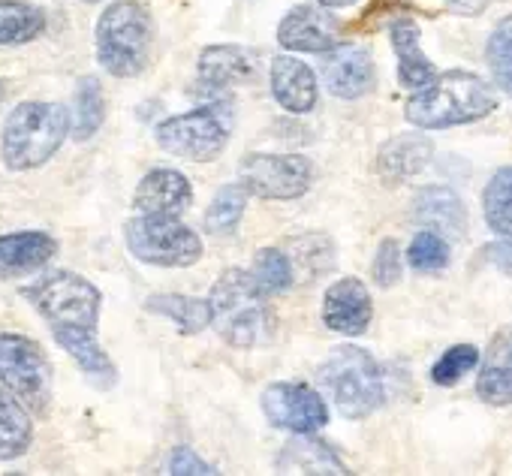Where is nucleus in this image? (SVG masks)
I'll return each mask as SVG.
<instances>
[{
    "label": "nucleus",
    "instance_id": "1",
    "mask_svg": "<svg viewBox=\"0 0 512 476\" xmlns=\"http://www.w3.org/2000/svg\"><path fill=\"white\" fill-rule=\"evenodd\" d=\"M497 109V91L470 70L437 73L425 88L413 91L404 118L416 130H446L473 124Z\"/></svg>",
    "mask_w": 512,
    "mask_h": 476
},
{
    "label": "nucleus",
    "instance_id": "2",
    "mask_svg": "<svg viewBox=\"0 0 512 476\" xmlns=\"http://www.w3.org/2000/svg\"><path fill=\"white\" fill-rule=\"evenodd\" d=\"M73 133V112L52 100L19 103L0 130V157L10 172L46 166Z\"/></svg>",
    "mask_w": 512,
    "mask_h": 476
},
{
    "label": "nucleus",
    "instance_id": "3",
    "mask_svg": "<svg viewBox=\"0 0 512 476\" xmlns=\"http://www.w3.org/2000/svg\"><path fill=\"white\" fill-rule=\"evenodd\" d=\"M97 61L115 79H136L151 64L154 49V19L136 0L109 4L94 31Z\"/></svg>",
    "mask_w": 512,
    "mask_h": 476
},
{
    "label": "nucleus",
    "instance_id": "4",
    "mask_svg": "<svg viewBox=\"0 0 512 476\" xmlns=\"http://www.w3.org/2000/svg\"><path fill=\"white\" fill-rule=\"evenodd\" d=\"M317 383L326 389L335 410L353 422L371 416L386 401V380L377 359L353 344L332 350V356L317 371Z\"/></svg>",
    "mask_w": 512,
    "mask_h": 476
},
{
    "label": "nucleus",
    "instance_id": "5",
    "mask_svg": "<svg viewBox=\"0 0 512 476\" xmlns=\"http://www.w3.org/2000/svg\"><path fill=\"white\" fill-rule=\"evenodd\" d=\"M266 299L250 272L226 269L208 293L214 332L235 350L253 347L266 329Z\"/></svg>",
    "mask_w": 512,
    "mask_h": 476
},
{
    "label": "nucleus",
    "instance_id": "6",
    "mask_svg": "<svg viewBox=\"0 0 512 476\" xmlns=\"http://www.w3.org/2000/svg\"><path fill=\"white\" fill-rule=\"evenodd\" d=\"M232 130H235V109L229 100L217 97L199 109L160 121L154 139L172 157L190 163H208L223 154V148L232 139Z\"/></svg>",
    "mask_w": 512,
    "mask_h": 476
},
{
    "label": "nucleus",
    "instance_id": "7",
    "mask_svg": "<svg viewBox=\"0 0 512 476\" xmlns=\"http://www.w3.org/2000/svg\"><path fill=\"white\" fill-rule=\"evenodd\" d=\"M31 308L49 323V332L58 329H94L100 326L103 296L100 290L76 272H52L22 290Z\"/></svg>",
    "mask_w": 512,
    "mask_h": 476
},
{
    "label": "nucleus",
    "instance_id": "8",
    "mask_svg": "<svg viewBox=\"0 0 512 476\" xmlns=\"http://www.w3.org/2000/svg\"><path fill=\"white\" fill-rule=\"evenodd\" d=\"M127 251L157 269H187L202 257V238L181 220L169 214H139L124 223Z\"/></svg>",
    "mask_w": 512,
    "mask_h": 476
},
{
    "label": "nucleus",
    "instance_id": "9",
    "mask_svg": "<svg viewBox=\"0 0 512 476\" xmlns=\"http://www.w3.org/2000/svg\"><path fill=\"white\" fill-rule=\"evenodd\" d=\"M52 383V359L40 341L19 332H0V386L22 398L31 413L46 416L52 404Z\"/></svg>",
    "mask_w": 512,
    "mask_h": 476
},
{
    "label": "nucleus",
    "instance_id": "10",
    "mask_svg": "<svg viewBox=\"0 0 512 476\" xmlns=\"http://www.w3.org/2000/svg\"><path fill=\"white\" fill-rule=\"evenodd\" d=\"M238 184L260 199H299L314 184V163L302 154H244Z\"/></svg>",
    "mask_w": 512,
    "mask_h": 476
},
{
    "label": "nucleus",
    "instance_id": "11",
    "mask_svg": "<svg viewBox=\"0 0 512 476\" xmlns=\"http://www.w3.org/2000/svg\"><path fill=\"white\" fill-rule=\"evenodd\" d=\"M269 425L290 434H317L329 422V407L320 389L308 383H272L260 398Z\"/></svg>",
    "mask_w": 512,
    "mask_h": 476
},
{
    "label": "nucleus",
    "instance_id": "12",
    "mask_svg": "<svg viewBox=\"0 0 512 476\" xmlns=\"http://www.w3.org/2000/svg\"><path fill=\"white\" fill-rule=\"evenodd\" d=\"M278 43L284 52L299 55H326L341 46L338 22L332 13H326L323 4H302L290 10L278 25Z\"/></svg>",
    "mask_w": 512,
    "mask_h": 476
},
{
    "label": "nucleus",
    "instance_id": "13",
    "mask_svg": "<svg viewBox=\"0 0 512 476\" xmlns=\"http://www.w3.org/2000/svg\"><path fill=\"white\" fill-rule=\"evenodd\" d=\"M323 67V85L338 97V100H359L374 88L377 70H374V58L365 46H353V43H341L338 49L320 55Z\"/></svg>",
    "mask_w": 512,
    "mask_h": 476
},
{
    "label": "nucleus",
    "instance_id": "14",
    "mask_svg": "<svg viewBox=\"0 0 512 476\" xmlns=\"http://www.w3.org/2000/svg\"><path fill=\"white\" fill-rule=\"evenodd\" d=\"M374 317L371 290L359 278H338L323 296V323L338 335H365Z\"/></svg>",
    "mask_w": 512,
    "mask_h": 476
},
{
    "label": "nucleus",
    "instance_id": "15",
    "mask_svg": "<svg viewBox=\"0 0 512 476\" xmlns=\"http://www.w3.org/2000/svg\"><path fill=\"white\" fill-rule=\"evenodd\" d=\"M58 254V242L43 229L0 235V281L28 278L46 269Z\"/></svg>",
    "mask_w": 512,
    "mask_h": 476
},
{
    "label": "nucleus",
    "instance_id": "16",
    "mask_svg": "<svg viewBox=\"0 0 512 476\" xmlns=\"http://www.w3.org/2000/svg\"><path fill=\"white\" fill-rule=\"evenodd\" d=\"M269 82H272V94L278 106L287 109L290 115H308L317 109V100H320L317 73L305 61H299L293 52L272 58Z\"/></svg>",
    "mask_w": 512,
    "mask_h": 476
},
{
    "label": "nucleus",
    "instance_id": "17",
    "mask_svg": "<svg viewBox=\"0 0 512 476\" xmlns=\"http://www.w3.org/2000/svg\"><path fill=\"white\" fill-rule=\"evenodd\" d=\"M193 202V184L184 172L160 166L151 169L136 193H133V208L139 214H169V217H181Z\"/></svg>",
    "mask_w": 512,
    "mask_h": 476
},
{
    "label": "nucleus",
    "instance_id": "18",
    "mask_svg": "<svg viewBox=\"0 0 512 476\" xmlns=\"http://www.w3.org/2000/svg\"><path fill=\"white\" fill-rule=\"evenodd\" d=\"M434 157V145L422 133H401L380 145L377 172L386 184H404L416 178Z\"/></svg>",
    "mask_w": 512,
    "mask_h": 476
},
{
    "label": "nucleus",
    "instance_id": "19",
    "mask_svg": "<svg viewBox=\"0 0 512 476\" xmlns=\"http://www.w3.org/2000/svg\"><path fill=\"white\" fill-rule=\"evenodd\" d=\"M253 73H256V61L241 46H208L202 49L199 64H196L199 85L214 94L244 85L247 79H253Z\"/></svg>",
    "mask_w": 512,
    "mask_h": 476
},
{
    "label": "nucleus",
    "instance_id": "20",
    "mask_svg": "<svg viewBox=\"0 0 512 476\" xmlns=\"http://www.w3.org/2000/svg\"><path fill=\"white\" fill-rule=\"evenodd\" d=\"M389 40H392L395 58H398V82H401V88L404 91L425 88L437 76V70L428 61V55L422 52L419 25L413 19H395L389 25Z\"/></svg>",
    "mask_w": 512,
    "mask_h": 476
},
{
    "label": "nucleus",
    "instance_id": "21",
    "mask_svg": "<svg viewBox=\"0 0 512 476\" xmlns=\"http://www.w3.org/2000/svg\"><path fill=\"white\" fill-rule=\"evenodd\" d=\"M52 338L58 341V347L67 350V356L79 365V371L100 389L115 386L118 380V368L112 362V356L103 350L100 338L94 329H58L52 332Z\"/></svg>",
    "mask_w": 512,
    "mask_h": 476
},
{
    "label": "nucleus",
    "instance_id": "22",
    "mask_svg": "<svg viewBox=\"0 0 512 476\" xmlns=\"http://www.w3.org/2000/svg\"><path fill=\"white\" fill-rule=\"evenodd\" d=\"M413 217L422 223V229H434L446 238H464L467 232L464 202L449 187H425L413 202Z\"/></svg>",
    "mask_w": 512,
    "mask_h": 476
},
{
    "label": "nucleus",
    "instance_id": "23",
    "mask_svg": "<svg viewBox=\"0 0 512 476\" xmlns=\"http://www.w3.org/2000/svg\"><path fill=\"white\" fill-rule=\"evenodd\" d=\"M34 443L31 407L16 398L7 386H0V461L22 458Z\"/></svg>",
    "mask_w": 512,
    "mask_h": 476
},
{
    "label": "nucleus",
    "instance_id": "24",
    "mask_svg": "<svg viewBox=\"0 0 512 476\" xmlns=\"http://www.w3.org/2000/svg\"><path fill=\"white\" fill-rule=\"evenodd\" d=\"M278 467L296 473H350L344 461L332 452V446L317 440L314 434H296V440L284 446Z\"/></svg>",
    "mask_w": 512,
    "mask_h": 476
},
{
    "label": "nucleus",
    "instance_id": "25",
    "mask_svg": "<svg viewBox=\"0 0 512 476\" xmlns=\"http://www.w3.org/2000/svg\"><path fill=\"white\" fill-rule=\"evenodd\" d=\"M145 311L172 320L181 335H199L211 326L208 299H193V296H181V293H157L145 302Z\"/></svg>",
    "mask_w": 512,
    "mask_h": 476
},
{
    "label": "nucleus",
    "instance_id": "26",
    "mask_svg": "<svg viewBox=\"0 0 512 476\" xmlns=\"http://www.w3.org/2000/svg\"><path fill=\"white\" fill-rule=\"evenodd\" d=\"M46 31V13L28 0H0V46H25Z\"/></svg>",
    "mask_w": 512,
    "mask_h": 476
},
{
    "label": "nucleus",
    "instance_id": "27",
    "mask_svg": "<svg viewBox=\"0 0 512 476\" xmlns=\"http://www.w3.org/2000/svg\"><path fill=\"white\" fill-rule=\"evenodd\" d=\"M482 214L497 238L512 242V166L497 169L482 190Z\"/></svg>",
    "mask_w": 512,
    "mask_h": 476
},
{
    "label": "nucleus",
    "instance_id": "28",
    "mask_svg": "<svg viewBox=\"0 0 512 476\" xmlns=\"http://www.w3.org/2000/svg\"><path fill=\"white\" fill-rule=\"evenodd\" d=\"M73 136L79 142H88L106 121V94L100 79L85 76L76 85V97H73Z\"/></svg>",
    "mask_w": 512,
    "mask_h": 476
},
{
    "label": "nucleus",
    "instance_id": "29",
    "mask_svg": "<svg viewBox=\"0 0 512 476\" xmlns=\"http://www.w3.org/2000/svg\"><path fill=\"white\" fill-rule=\"evenodd\" d=\"M250 278H253L256 287L263 290V296H278V293L293 287L296 269H293L290 254H284L281 248H263V251H256V257H253Z\"/></svg>",
    "mask_w": 512,
    "mask_h": 476
},
{
    "label": "nucleus",
    "instance_id": "30",
    "mask_svg": "<svg viewBox=\"0 0 512 476\" xmlns=\"http://www.w3.org/2000/svg\"><path fill=\"white\" fill-rule=\"evenodd\" d=\"M485 58L494 76V85L512 97V16H503L485 46Z\"/></svg>",
    "mask_w": 512,
    "mask_h": 476
},
{
    "label": "nucleus",
    "instance_id": "31",
    "mask_svg": "<svg viewBox=\"0 0 512 476\" xmlns=\"http://www.w3.org/2000/svg\"><path fill=\"white\" fill-rule=\"evenodd\" d=\"M244 193L247 190L241 184H226L214 193V199L205 211V229L211 235H229L238 226V220L244 214V202H247Z\"/></svg>",
    "mask_w": 512,
    "mask_h": 476
},
{
    "label": "nucleus",
    "instance_id": "32",
    "mask_svg": "<svg viewBox=\"0 0 512 476\" xmlns=\"http://www.w3.org/2000/svg\"><path fill=\"white\" fill-rule=\"evenodd\" d=\"M407 263L413 272L431 275V272H443L449 266V242L446 235L434 232V229H419L413 235V242L407 248Z\"/></svg>",
    "mask_w": 512,
    "mask_h": 476
},
{
    "label": "nucleus",
    "instance_id": "33",
    "mask_svg": "<svg viewBox=\"0 0 512 476\" xmlns=\"http://www.w3.org/2000/svg\"><path fill=\"white\" fill-rule=\"evenodd\" d=\"M476 398L491 407L512 404V365L485 353L482 371L476 377Z\"/></svg>",
    "mask_w": 512,
    "mask_h": 476
},
{
    "label": "nucleus",
    "instance_id": "34",
    "mask_svg": "<svg viewBox=\"0 0 512 476\" xmlns=\"http://www.w3.org/2000/svg\"><path fill=\"white\" fill-rule=\"evenodd\" d=\"M479 362H482L479 347H473V344H455V347H449V350L434 362L431 380H434L437 386H455V383H461V377L470 374Z\"/></svg>",
    "mask_w": 512,
    "mask_h": 476
},
{
    "label": "nucleus",
    "instance_id": "35",
    "mask_svg": "<svg viewBox=\"0 0 512 476\" xmlns=\"http://www.w3.org/2000/svg\"><path fill=\"white\" fill-rule=\"evenodd\" d=\"M371 275H374V281H377L380 287H386V290L398 284V278H401V248H398L395 238H386V242H380Z\"/></svg>",
    "mask_w": 512,
    "mask_h": 476
},
{
    "label": "nucleus",
    "instance_id": "36",
    "mask_svg": "<svg viewBox=\"0 0 512 476\" xmlns=\"http://www.w3.org/2000/svg\"><path fill=\"white\" fill-rule=\"evenodd\" d=\"M166 473H175V476H211V473H217L208 461H202L190 446H178V449H172V455H169V461H166Z\"/></svg>",
    "mask_w": 512,
    "mask_h": 476
},
{
    "label": "nucleus",
    "instance_id": "37",
    "mask_svg": "<svg viewBox=\"0 0 512 476\" xmlns=\"http://www.w3.org/2000/svg\"><path fill=\"white\" fill-rule=\"evenodd\" d=\"M482 254H485V260H488V263H494L500 272L512 275V242H509V238H497V242H494V245H488Z\"/></svg>",
    "mask_w": 512,
    "mask_h": 476
},
{
    "label": "nucleus",
    "instance_id": "38",
    "mask_svg": "<svg viewBox=\"0 0 512 476\" xmlns=\"http://www.w3.org/2000/svg\"><path fill=\"white\" fill-rule=\"evenodd\" d=\"M488 356H497V359H503V362L512 365V329H506V332H500V335L494 338Z\"/></svg>",
    "mask_w": 512,
    "mask_h": 476
},
{
    "label": "nucleus",
    "instance_id": "39",
    "mask_svg": "<svg viewBox=\"0 0 512 476\" xmlns=\"http://www.w3.org/2000/svg\"><path fill=\"white\" fill-rule=\"evenodd\" d=\"M317 4H323L326 10H350L359 4V0H317Z\"/></svg>",
    "mask_w": 512,
    "mask_h": 476
},
{
    "label": "nucleus",
    "instance_id": "40",
    "mask_svg": "<svg viewBox=\"0 0 512 476\" xmlns=\"http://www.w3.org/2000/svg\"><path fill=\"white\" fill-rule=\"evenodd\" d=\"M82 4H100V0H82Z\"/></svg>",
    "mask_w": 512,
    "mask_h": 476
}]
</instances>
